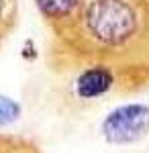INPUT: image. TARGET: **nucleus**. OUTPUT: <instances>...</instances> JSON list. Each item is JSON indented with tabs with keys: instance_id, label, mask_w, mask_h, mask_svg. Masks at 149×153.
<instances>
[{
	"instance_id": "f257e3e1",
	"label": "nucleus",
	"mask_w": 149,
	"mask_h": 153,
	"mask_svg": "<svg viewBox=\"0 0 149 153\" xmlns=\"http://www.w3.org/2000/svg\"><path fill=\"white\" fill-rule=\"evenodd\" d=\"M143 16L135 0H86L78 27L63 39H51L49 65L55 71L69 68L106 65L137 41Z\"/></svg>"
},
{
	"instance_id": "f03ea898",
	"label": "nucleus",
	"mask_w": 149,
	"mask_h": 153,
	"mask_svg": "<svg viewBox=\"0 0 149 153\" xmlns=\"http://www.w3.org/2000/svg\"><path fill=\"white\" fill-rule=\"evenodd\" d=\"M102 133L110 143H133L149 133V108L129 104L112 110L102 123Z\"/></svg>"
},
{
	"instance_id": "7ed1b4c3",
	"label": "nucleus",
	"mask_w": 149,
	"mask_h": 153,
	"mask_svg": "<svg viewBox=\"0 0 149 153\" xmlns=\"http://www.w3.org/2000/svg\"><path fill=\"white\" fill-rule=\"evenodd\" d=\"M53 39L68 37L80 23L86 0H33Z\"/></svg>"
},
{
	"instance_id": "20e7f679",
	"label": "nucleus",
	"mask_w": 149,
	"mask_h": 153,
	"mask_svg": "<svg viewBox=\"0 0 149 153\" xmlns=\"http://www.w3.org/2000/svg\"><path fill=\"white\" fill-rule=\"evenodd\" d=\"M112 86H115V71L106 65H92L80 71V76L76 78V84H74V90L78 98L92 100V98L106 94Z\"/></svg>"
},
{
	"instance_id": "39448f33",
	"label": "nucleus",
	"mask_w": 149,
	"mask_h": 153,
	"mask_svg": "<svg viewBox=\"0 0 149 153\" xmlns=\"http://www.w3.org/2000/svg\"><path fill=\"white\" fill-rule=\"evenodd\" d=\"M19 0H0V47L16 27Z\"/></svg>"
},
{
	"instance_id": "423d86ee",
	"label": "nucleus",
	"mask_w": 149,
	"mask_h": 153,
	"mask_svg": "<svg viewBox=\"0 0 149 153\" xmlns=\"http://www.w3.org/2000/svg\"><path fill=\"white\" fill-rule=\"evenodd\" d=\"M0 153H43V151L29 139L0 133Z\"/></svg>"
},
{
	"instance_id": "0eeeda50",
	"label": "nucleus",
	"mask_w": 149,
	"mask_h": 153,
	"mask_svg": "<svg viewBox=\"0 0 149 153\" xmlns=\"http://www.w3.org/2000/svg\"><path fill=\"white\" fill-rule=\"evenodd\" d=\"M14 114H16V106L12 104L8 98L0 96V125L2 123H10L12 118H16Z\"/></svg>"
}]
</instances>
